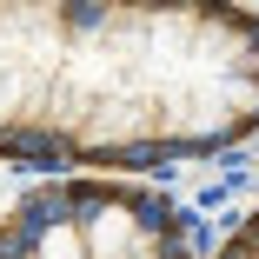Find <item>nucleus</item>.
Segmentation results:
<instances>
[{
	"mask_svg": "<svg viewBox=\"0 0 259 259\" xmlns=\"http://www.w3.org/2000/svg\"><path fill=\"white\" fill-rule=\"evenodd\" d=\"M93 14H0V153L146 166L259 126V20L120 14L93 67Z\"/></svg>",
	"mask_w": 259,
	"mask_h": 259,
	"instance_id": "nucleus-1",
	"label": "nucleus"
},
{
	"mask_svg": "<svg viewBox=\"0 0 259 259\" xmlns=\"http://www.w3.org/2000/svg\"><path fill=\"white\" fill-rule=\"evenodd\" d=\"M0 259H180V233L140 193L54 186L0 226Z\"/></svg>",
	"mask_w": 259,
	"mask_h": 259,
	"instance_id": "nucleus-2",
	"label": "nucleus"
},
{
	"mask_svg": "<svg viewBox=\"0 0 259 259\" xmlns=\"http://www.w3.org/2000/svg\"><path fill=\"white\" fill-rule=\"evenodd\" d=\"M220 259H259V226H246V239H239L233 252H220Z\"/></svg>",
	"mask_w": 259,
	"mask_h": 259,
	"instance_id": "nucleus-3",
	"label": "nucleus"
}]
</instances>
